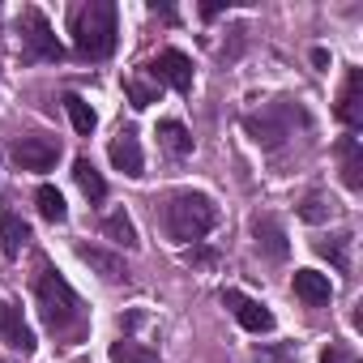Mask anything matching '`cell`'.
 <instances>
[{
	"instance_id": "cell-1",
	"label": "cell",
	"mask_w": 363,
	"mask_h": 363,
	"mask_svg": "<svg viewBox=\"0 0 363 363\" xmlns=\"http://www.w3.org/2000/svg\"><path fill=\"white\" fill-rule=\"evenodd\" d=\"M162 223H167V235L179 240V244H197L201 235H210L218 227V206L206 197V193H175L162 210Z\"/></svg>"
},
{
	"instance_id": "cell-2",
	"label": "cell",
	"mask_w": 363,
	"mask_h": 363,
	"mask_svg": "<svg viewBox=\"0 0 363 363\" xmlns=\"http://www.w3.org/2000/svg\"><path fill=\"white\" fill-rule=\"evenodd\" d=\"M39 308H43L48 329L60 333V337H73L82 329V299L73 295V286L60 274H48L39 282Z\"/></svg>"
},
{
	"instance_id": "cell-3",
	"label": "cell",
	"mask_w": 363,
	"mask_h": 363,
	"mask_svg": "<svg viewBox=\"0 0 363 363\" xmlns=\"http://www.w3.org/2000/svg\"><path fill=\"white\" fill-rule=\"evenodd\" d=\"M116 48V5L111 0H90V5L77 13V52L90 60L111 56Z\"/></svg>"
},
{
	"instance_id": "cell-4",
	"label": "cell",
	"mask_w": 363,
	"mask_h": 363,
	"mask_svg": "<svg viewBox=\"0 0 363 363\" xmlns=\"http://www.w3.org/2000/svg\"><path fill=\"white\" fill-rule=\"evenodd\" d=\"M22 39H26V60H60L65 52H60V43H56V35H52V26H48V18L39 13V9H22Z\"/></svg>"
},
{
	"instance_id": "cell-5",
	"label": "cell",
	"mask_w": 363,
	"mask_h": 363,
	"mask_svg": "<svg viewBox=\"0 0 363 363\" xmlns=\"http://www.w3.org/2000/svg\"><path fill=\"white\" fill-rule=\"evenodd\" d=\"M150 77L162 82V86H171V90H179V94H189V90H193V60H189L184 52L167 48V52H158V56L150 60Z\"/></svg>"
},
{
	"instance_id": "cell-6",
	"label": "cell",
	"mask_w": 363,
	"mask_h": 363,
	"mask_svg": "<svg viewBox=\"0 0 363 363\" xmlns=\"http://www.w3.org/2000/svg\"><path fill=\"white\" fill-rule=\"evenodd\" d=\"M13 158L22 162V171H52L56 158H60V141L56 137H43V133L18 137L13 141Z\"/></svg>"
},
{
	"instance_id": "cell-7",
	"label": "cell",
	"mask_w": 363,
	"mask_h": 363,
	"mask_svg": "<svg viewBox=\"0 0 363 363\" xmlns=\"http://www.w3.org/2000/svg\"><path fill=\"white\" fill-rule=\"evenodd\" d=\"M223 303L235 312V320H240L248 333H269V329H274V312H269L265 303H257V299H248V295H240V291H223Z\"/></svg>"
},
{
	"instance_id": "cell-8",
	"label": "cell",
	"mask_w": 363,
	"mask_h": 363,
	"mask_svg": "<svg viewBox=\"0 0 363 363\" xmlns=\"http://www.w3.org/2000/svg\"><path fill=\"white\" fill-rule=\"evenodd\" d=\"M111 162H116V171H124L128 179H137V175H145V158H141V141H137V133L133 128H120L116 137H111Z\"/></svg>"
},
{
	"instance_id": "cell-9",
	"label": "cell",
	"mask_w": 363,
	"mask_h": 363,
	"mask_svg": "<svg viewBox=\"0 0 363 363\" xmlns=\"http://www.w3.org/2000/svg\"><path fill=\"white\" fill-rule=\"evenodd\" d=\"M0 333H5V337H9V346H13V350H22V354H30V350H35V333L26 329L22 308H13V303H5V299H0Z\"/></svg>"
},
{
	"instance_id": "cell-10",
	"label": "cell",
	"mask_w": 363,
	"mask_h": 363,
	"mask_svg": "<svg viewBox=\"0 0 363 363\" xmlns=\"http://www.w3.org/2000/svg\"><path fill=\"white\" fill-rule=\"evenodd\" d=\"M291 286H295V295H299L303 303H329V295H333L329 278H325V274H316V269H295Z\"/></svg>"
},
{
	"instance_id": "cell-11",
	"label": "cell",
	"mask_w": 363,
	"mask_h": 363,
	"mask_svg": "<svg viewBox=\"0 0 363 363\" xmlns=\"http://www.w3.org/2000/svg\"><path fill=\"white\" fill-rule=\"evenodd\" d=\"M77 257L86 261V265H94L107 282H120V278H128V269H124V257H116V252H103V248H94V244H82L77 248Z\"/></svg>"
},
{
	"instance_id": "cell-12",
	"label": "cell",
	"mask_w": 363,
	"mask_h": 363,
	"mask_svg": "<svg viewBox=\"0 0 363 363\" xmlns=\"http://www.w3.org/2000/svg\"><path fill=\"white\" fill-rule=\"evenodd\" d=\"M26 240H30V227H26L18 214L0 210V248H5V257H18V252L26 248Z\"/></svg>"
},
{
	"instance_id": "cell-13",
	"label": "cell",
	"mask_w": 363,
	"mask_h": 363,
	"mask_svg": "<svg viewBox=\"0 0 363 363\" xmlns=\"http://www.w3.org/2000/svg\"><path fill=\"white\" fill-rule=\"evenodd\" d=\"M158 145H162L171 158H184V154H193V133L179 124V120H162V124H158Z\"/></svg>"
},
{
	"instance_id": "cell-14",
	"label": "cell",
	"mask_w": 363,
	"mask_h": 363,
	"mask_svg": "<svg viewBox=\"0 0 363 363\" xmlns=\"http://www.w3.org/2000/svg\"><path fill=\"white\" fill-rule=\"evenodd\" d=\"M252 235H257V248H265L269 257H286V235H282V227L274 218H257Z\"/></svg>"
},
{
	"instance_id": "cell-15",
	"label": "cell",
	"mask_w": 363,
	"mask_h": 363,
	"mask_svg": "<svg viewBox=\"0 0 363 363\" xmlns=\"http://www.w3.org/2000/svg\"><path fill=\"white\" fill-rule=\"evenodd\" d=\"M73 179L82 184V193H86L90 201H103V197H107V184H103V175L94 171L90 158H77V162H73Z\"/></svg>"
},
{
	"instance_id": "cell-16",
	"label": "cell",
	"mask_w": 363,
	"mask_h": 363,
	"mask_svg": "<svg viewBox=\"0 0 363 363\" xmlns=\"http://www.w3.org/2000/svg\"><path fill=\"white\" fill-rule=\"evenodd\" d=\"M103 235H107L111 244H120V248H137V227L128 223L124 210H116V214L103 218Z\"/></svg>"
},
{
	"instance_id": "cell-17",
	"label": "cell",
	"mask_w": 363,
	"mask_h": 363,
	"mask_svg": "<svg viewBox=\"0 0 363 363\" xmlns=\"http://www.w3.org/2000/svg\"><path fill=\"white\" fill-rule=\"evenodd\" d=\"M337 116H342L350 128H359V124H363V111H359V73H350V77H346V90H342Z\"/></svg>"
},
{
	"instance_id": "cell-18",
	"label": "cell",
	"mask_w": 363,
	"mask_h": 363,
	"mask_svg": "<svg viewBox=\"0 0 363 363\" xmlns=\"http://www.w3.org/2000/svg\"><path fill=\"white\" fill-rule=\"evenodd\" d=\"M65 111H69V120H73V128H77L82 137H90V133H94V124H99V116H94V107H90L86 99H77V94H69V99H65Z\"/></svg>"
},
{
	"instance_id": "cell-19",
	"label": "cell",
	"mask_w": 363,
	"mask_h": 363,
	"mask_svg": "<svg viewBox=\"0 0 363 363\" xmlns=\"http://www.w3.org/2000/svg\"><path fill=\"white\" fill-rule=\"evenodd\" d=\"M35 201H39V214H43L48 223H65V218H69V206H65V197H60V189H52V184H43V189L35 193Z\"/></svg>"
},
{
	"instance_id": "cell-20",
	"label": "cell",
	"mask_w": 363,
	"mask_h": 363,
	"mask_svg": "<svg viewBox=\"0 0 363 363\" xmlns=\"http://www.w3.org/2000/svg\"><path fill=\"white\" fill-rule=\"evenodd\" d=\"M111 363H158V359L137 342H111Z\"/></svg>"
},
{
	"instance_id": "cell-21",
	"label": "cell",
	"mask_w": 363,
	"mask_h": 363,
	"mask_svg": "<svg viewBox=\"0 0 363 363\" xmlns=\"http://www.w3.org/2000/svg\"><path fill=\"white\" fill-rule=\"evenodd\" d=\"M342 158H346V167H342L346 184H350V189H359V184H363V175H359V141H354V137H346V141H342Z\"/></svg>"
},
{
	"instance_id": "cell-22",
	"label": "cell",
	"mask_w": 363,
	"mask_h": 363,
	"mask_svg": "<svg viewBox=\"0 0 363 363\" xmlns=\"http://www.w3.org/2000/svg\"><path fill=\"white\" fill-rule=\"evenodd\" d=\"M128 99H133V107L141 111V107L158 103V90H150V86H141V82H128Z\"/></svg>"
},
{
	"instance_id": "cell-23",
	"label": "cell",
	"mask_w": 363,
	"mask_h": 363,
	"mask_svg": "<svg viewBox=\"0 0 363 363\" xmlns=\"http://www.w3.org/2000/svg\"><path fill=\"white\" fill-rule=\"evenodd\" d=\"M320 363H359L350 350H342V346H329L325 354H320Z\"/></svg>"
},
{
	"instance_id": "cell-24",
	"label": "cell",
	"mask_w": 363,
	"mask_h": 363,
	"mask_svg": "<svg viewBox=\"0 0 363 363\" xmlns=\"http://www.w3.org/2000/svg\"><path fill=\"white\" fill-rule=\"evenodd\" d=\"M320 214H325V210H320V201H316V197H312V201H308V206H303V218H308V223H316V218H320Z\"/></svg>"
}]
</instances>
